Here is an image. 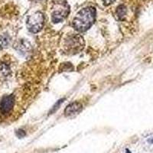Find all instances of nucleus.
<instances>
[{
    "instance_id": "obj_1",
    "label": "nucleus",
    "mask_w": 153,
    "mask_h": 153,
    "mask_svg": "<svg viewBox=\"0 0 153 153\" xmlns=\"http://www.w3.org/2000/svg\"><path fill=\"white\" fill-rule=\"evenodd\" d=\"M96 9L94 7H86L77 12L73 20V27L80 32H84L92 26L95 21Z\"/></svg>"
},
{
    "instance_id": "obj_2",
    "label": "nucleus",
    "mask_w": 153,
    "mask_h": 153,
    "mask_svg": "<svg viewBox=\"0 0 153 153\" xmlns=\"http://www.w3.org/2000/svg\"><path fill=\"white\" fill-rule=\"evenodd\" d=\"M84 39L80 35H70L65 39L64 48L69 54H76L84 48Z\"/></svg>"
},
{
    "instance_id": "obj_3",
    "label": "nucleus",
    "mask_w": 153,
    "mask_h": 153,
    "mask_svg": "<svg viewBox=\"0 0 153 153\" xmlns=\"http://www.w3.org/2000/svg\"><path fill=\"white\" fill-rule=\"evenodd\" d=\"M70 13V6L65 1L54 3L51 13V20L54 23H58L66 19Z\"/></svg>"
},
{
    "instance_id": "obj_4",
    "label": "nucleus",
    "mask_w": 153,
    "mask_h": 153,
    "mask_svg": "<svg viewBox=\"0 0 153 153\" xmlns=\"http://www.w3.org/2000/svg\"><path fill=\"white\" fill-rule=\"evenodd\" d=\"M45 18L40 12H36L28 17L26 21L27 28L32 33H38L44 26Z\"/></svg>"
},
{
    "instance_id": "obj_5",
    "label": "nucleus",
    "mask_w": 153,
    "mask_h": 153,
    "mask_svg": "<svg viewBox=\"0 0 153 153\" xmlns=\"http://www.w3.org/2000/svg\"><path fill=\"white\" fill-rule=\"evenodd\" d=\"M15 99L12 95L6 96L2 99L0 103V111L2 114H6L12 110L14 106Z\"/></svg>"
},
{
    "instance_id": "obj_6",
    "label": "nucleus",
    "mask_w": 153,
    "mask_h": 153,
    "mask_svg": "<svg viewBox=\"0 0 153 153\" xmlns=\"http://www.w3.org/2000/svg\"><path fill=\"white\" fill-rule=\"evenodd\" d=\"M82 110V104L78 102H74L68 105L65 110V114L66 117H72L80 113Z\"/></svg>"
},
{
    "instance_id": "obj_7",
    "label": "nucleus",
    "mask_w": 153,
    "mask_h": 153,
    "mask_svg": "<svg viewBox=\"0 0 153 153\" xmlns=\"http://www.w3.org/2000/svg\"><path fill=\"white\" fill-rule=\"evenodd\" d=\"M31 44L25 40H22L19 41V42H18L17 45H16L15 48H16L19 51H20V53L25 54H26V53H28V51H30V50H31Z\"/></svg>"
},
{
    "instance_id": "obj_8",
    "label": "nucleus",
    "mask_w": 153,
    "mask_h": 153,
    "mask_svg": "<svg viewBox=\"0 0 153 153\" xmlns=\"http://www.w3.org/2000/svg\"><path fill=\"white\" fill-rule=\"evenodd\" d=\"M10 68L5 64L0 65V79L6 78L10 74Z\"/></svg>"
},
{
    "instance_id": "obj_9",
    "label": "nucleus",
    "mask_w": 153,
    "mask_h": 153,
    "mask_svg": "<svg viewBox=\"0 0 153 153\" xmlns=\"http://www.w3.org/2000/svg\"><path fill=\"white\" fill-rule=\"evenodd\" d=\"M10 43V37L6 34L0 35V50L7 47Z\"/></svg>"
},
{
    "instance_id": "obj_10",
    "label": "nucleus",
    "mask_w": 153,
    "mask_h": 153,
    "mask_svg": "<svg viewBox=\"0 0 153 153\" xmlns=\"http://www.w3.org/2000/svg\"><path fill=\"white\" fill-rule=\"evenodd\" d=\"M117 15L120 19H123L124 16L126 15V8L125 5H121L118 6L117 9Z\"/></svg>"
},
{
    "instance_id": "obj_11",
    "label": "nucleus",
    "mask_w": 153,
    "mask_h": 153,
    "mask_svg": "<svg viewBox=\"0 0 153 153\" xmlns=\"http://www.w3.org/2000/svg\"><path fill=\"white\" fill-rule=\"evenodd\" d=\"M16 135H17L18 137L22 138L25 136V132L24 130H22V129H19V130H18L16 132Z\"/></svg>"
},
{
    "instance_id": "obj_12",
    "label": "nucleus",
    "mask_w": 153,
    "mask_h": 153,
    "mask_svg": "<svg viewBox=\"0 0 153 153\" xmlns=\"http://www.w3.org/2000/svg\"><path fill=\"white\" fill-rule=\"evenodd\" d=\"M115 1H116V0H103V4H104V5L108 6V5H111L112 3H113Z\"/></svg>"
},
{
    "instance_id": "obj_13",
    "label": "nucleus",
    "mask_w": 153,
    "mask_h": 153,
    "mask_svg": "<svg viewBox=\"0 0 153 153\" xmlns=\"http://www.w3.org/2000/svg\"><path fill=\"white\" fill-rule=\"evenodd\" d=\"M126 153H132L129 149H126Z\"/></svg>"
},
{
    "instance_id": "obj_14",
    "label": "nucleus",
    "mask_w": 153,
    "mask_h": 153,
    "mask_svg": "<svg viewBox=\"0 0 153 153\" xmlns=\"http://www.w3.org/2000/svg\"><path fill=\"white\" fill-rule=\"evenodd\" d=\"M149 142H150V143H153V139H152V140H149Z\"/></svg>"
}]
</instances>
